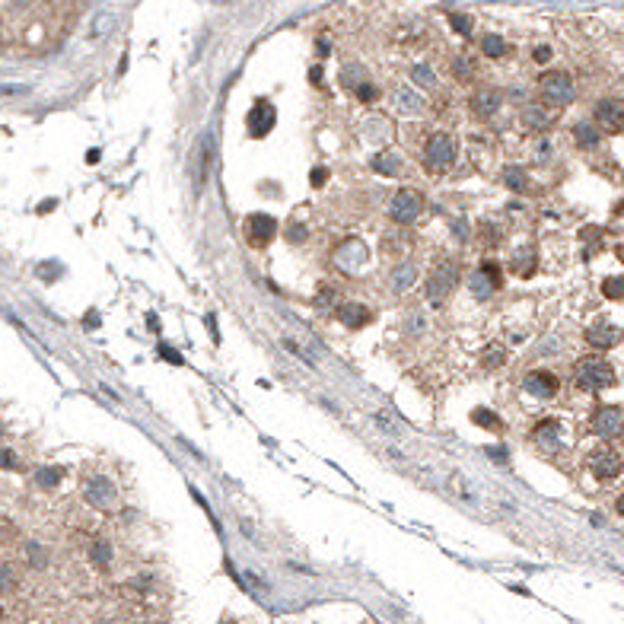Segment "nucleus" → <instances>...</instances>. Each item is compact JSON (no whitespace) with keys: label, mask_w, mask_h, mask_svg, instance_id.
Segmentation results:
<instances>
[{"label":"nucleus","mask_w":624,"mask_h":624,"mask_svg":"<svg viewBox=\"0 0 624 624\" xmlns=\"http://www.w3.org/2000/svg\"><path fill=\"white\" fill-rule=\"evenodd\" d=\"M602 293L609 299H621L624 297V278H605L602 280Z\"/></svg>","instance_id":"nucleus-25"},{"label":"nucleus","mask_w":624,"mask_h":624,"mask_svg":"<svg viewBox=\"0 0 624 624\" xmlns=\"http://www.w3.org/2000/svg\"><path fill=\"white\" fill-rule=\"evenodd\" d=\"M35 481H39V484L42 487H55L57 481H61V468H39V472H35Z\"/></svg>","instance_id":"nucleus-26"},{"label":"nucleus","mask_w":624,"mask_h":624,"mask_svg":"<svg viewBox=\"0 0 624 624\" xmlns=\"http://www.w3.org/2000/svg\"><path fill=\"white\" fill-rule=\"evenodd\" d=\"M0 433H4V423H0Z\"/></svg>","instance_id":"nucleus-46"},{"label":"nucleus","mask_w":624,"mask_h":624,"mask_svg":"<svg viewBox=\"0 0 624 624\" xmlns=\"http://www.w3.org/2000/svg\"><path fill=\"white\" fill-rule=\"evenodd\" d=\"M503 179H506V185L513 188V191H529V175H526V169H522V166H510Z\"/></svg>","instance_id":"nucleus-20"},{"label":"nucleus","mask_w":624,"mask_h":624,"mask_svg":"<svg viewBox=\"0 0 624 624\" xmlns=\"http://www.w3.org/2000/svg\"><path fill=\"white\" fill-rule=\"evenodd\" d=\"M86 325H90V328H96V325H99V319H96V312H90V316H86Z\"/></svg>","instance_id":"nucleus-45"},{"label":"nucleus","mask_w":624,"mask_h":624,"mask_svg":"<svg viewBox=\"0 0 624 624\" xmlns=\"http://www.w3.org/2000/svg\"><path fill=\"white\" fill-rule=\"evenodd\" d=\"M618 338H621V332H618L615 325H609V322H596V325L586 332V344L599 347V351H609V347H615Z\"/></svg>","instance_id":"nucleus-14"},{"label":"nucleus","mask_w":624,"mask_h":624,"mask_svg":"<svg viewBox=\"0 0 624 624\" xmlns=\"http://www.w3.org/2000/svg\"><path fill=\"white\" fill-rule=\"evenodd\" d=\"M526 392H529V395H535V398H555L557 395V376L538 369V373H532L526 379Z\"/></svg>","instance_id":"nucleus-13"},{"label":"nucleus","mask_w":624,"mask_h":624,"mask_svg":"<svg viewBox=\"0 0 624 624\" xmlns=\"http://www.w3.org/2000/svg\"><path fill=\"white\" fill-rule=\"evenodd\" d=\"M513 264H516V268H520V274H522V278H529V274H532V271H535L532 252H529V249H522L520 255H516V262H513Z\"/></svg>","instance_id":"nucleus-29"},{"label":"nucleus","mask_w":624,"mask_h":624,"mask_svg":"<svg viewBox=\"0 0 624 624\" xmlns=\"http://www.w3.org/2000/svg\"><path fill=\"white\" fill-rule=\"evenodd\" d=\"M484 55H487V57H503V55H506L503 39H497V35H487V39H484Z\"/></svg>","instance_id":"nucleus-28"},{"label":"nucleus","mask_w":624,"mask_h":624,"mask_svg":"<svg viewBox=\"0 0 624 624\" xmlns=\"http://www.w3.org/2000/svg\"><path fill=\"white\" fill-rule=\"evenodd\" d=\"M338 319L344 322L347 328H360V325H367V322H369V309H367V306H360V303H341L338 306Z\"/></svg>","instance_id":"nucleus-16"},{"label":"nucleus","mask_w":624,"mask_h":624,"mask_svg":"<svg viewBox=\"0 0 624 624\" xmlns=\"http://www.w3.org/2000/svg\"><path fill=\"white\" fill-rule=\"evenodd\" d=\"M500 102H503L500 90H491V86H484V90H478V93L472 96V111L478 115V118H487V115H494V111L500 109Z\"/></svg>","instance_id":"nucleus-15"},{"label":"nucleus","mask_w":624,"mask_h":624,"mask_svg":"<svg viewBox=\"0 0 624 624\" xmlns=\"http://www.w3.org/2000/svg\"><path fill=\"white\" fill-rule=\"evenodd\" d=\"M312 83H322V67H312Z\"/></svg>","instance_id":"nucleus-44"},{"label":"nucleus","mask_w":624,"mask_h":624,"mask_svg":"<svg viewBox=\"0 0 624 624\" xmlns=\"http://www.w3.org/2000/svg\"><path fill=\"white\" fill-rule=\"evenodd\" d=\"M16 586V580H13V570L7 567V564H0V596L4 592H10Z\"/></svg>","instance_id":"nucleus-30"},{"label":"nucleus","mask_w":624,"mask_h":624,"mask_svg":"<svg viewBox=\"0 0 624 624\" xmlns=\"http://www.w3.org/2000/svg\"><path fill=\"white\" fill-rule=\"evenodd\" d=\"M414 278H417V274H414V268H411V264H398V268L392 271V280H395L398 290H408V287L414 284Z\"/></svg>","instance_id":"nucleus-22"},{"label":"nucleus","mask_w":624,"mask_h":624,"mask_svg":"<svg viewBox=\"0 0 624 624\" xmlns=\"http://www.w3.org/2000/svg\"><path fill=\"white\" fill-rule=\"evenodd\" d=\"M274 121H278L274 105H271L268 99H258V102L252 105V111H249V134H252V137H264V134H271Z\"/></svg>","instance_id":"nucleus-9"},{"label":"nucleus","mask_w":624,"mask_h":624,"mask_svg":"<svg viewBox=\"0 0 624 624\" xmlns=\"http://www.w3.org/2000/svg\"><path fill=\"white\" fill-rule=\"evenodd\" d=\"M427 163L437 169H446L456 163V140L449 137V134H433L430 140H427Z\"/></svg>","instance_id":"nucleus-7"},{"label":"nucleus","mask_w":624,"mask_h":624,"mask_svg":"<svg viewBox=\"0 0 624 624\" xmlns=\"http://www.w3.org/2000/svg\"><path fill=\"white\" fill-rule=\"evenodd\" d=\"M29 555H32V564H45V555L39 551V545H29Z\"/></svg>","instance_id":"nucleus-42"},{"label":"nucleus","mask_w":624,"mask_h":624,"mask_svg":"<svg viewBox=\"0 0 624 624\" xmlns=\"http://www.w3.org/2000/svg\"><path fill=\"white\" fill-rule=\"evenodd\" d=\"M590 427H592V433H596V437L611 440V437H618V433H621L624 414L615 408V405H602V408H596V414H592Z\"/></svg>","instance_id":"nucleus-5"},{"label":"nucleus","mask_w":624,"mask_h":624,"mask_svg":"<svg viewBox=\"0 0 624 624\" xmlns=\"http://www.w3.org/2000/svg\"><path fill=\"white\" fill-rule=\"evenodd\" d=\"M522 121H526L529 128H548L555 118L548 115V109H538V105H526V111H522Z\"/></svg>","instance_id":"nucleus-17"},{"label":"nucleus","mask_w":624,"mask_h":624,"mask_svg":"<svg viewBox=\"0 0 624 624\" xmlns=\"http://www.w3.org/2000/svg\"><path fill=\"white\" fill-rule=\"evenodd\" d=\"M596 125L609 134L621 131L624 128V102L621 99H602V102L596 105Z\"/></svg>","instance_id":"nucleus-8"},{"label":"nucleus","mask_w":624,"mask_h":624,"mask_svg":"<svg viewBox=\"0 0 624 624\" xmlns=\"http://www.w3.org/2000/svg\"><path fill=\"white\" fill-rule=\"evenodd\" d=\"M90 557L96 567H109L111 561V548H109V541H93L90 545Z\"/></svg>","instance_id":"nucleus-21"},{"label":"nucleus","mask_w":624,"mask_h":624,"mask_svg":"<svg viewBox=\"0 0 624 624\" xmlns=\"http://www.w3.org/2000/svg\"><path fill=\"white\" fill-rule=\"evenodd\" d=\"M398 102H402L405 109H414V111H421V99H417V96H408V93H405V90L398 93Z\"/></svg>","instance_id":"nucleus-36"},{"label":"nucleus","mask_w":624,"mask_h":624,"mask_svg":"<svg viewBox=\"0 0 624 624\" xmlns=\"http://www.w3.org/2000/svg\"><path fill=\"white\" fill-rule=\"evenodd\" d=\"M325 182H328V169H322V166H319V169H316V172H312V185H316V188H322V185H325Z\"/></svg>","instance_id":"nucleus-39"},{"label":"nucleus","mask_w":624,"mask_h":624,"mask_svg":"<svg viewBox=\"0 0 624 624\" xmlns=\"http://www.w3.org/2000/svg\"><path fill=\"white\" fill-rule=\"evenodd\" d=\"M160 357H163V360H169V363H182V354H175L172 347H166V344L160 347Z\"/></svg>","instance_id":"nucleus-37"},{"label":"nucleus","mask_w":624,"mask_h":624,"mask_svg":"<svg viewBox=\"0 0 624 624\" xmlns=\"http://www.w3.org/2000/svg\"><path fill=\"white\" fill-rule=\"evenodd\" d=\"M373 166H376V172H382V175H398V160H395V156H376Z\"/></svg>","instance_id":"nucleus-27"},{"label":"nucleus","mask_w":624,"mask_h":624,"mask_svg":"<svg viewBox=\"0 0 624 624\" xmlns=\"http://www.w3.org/2000/svg\"><path fill=\"white\" fill-rule=\"evenodd\" d=\"M421 194L414 191V188H402V191L392 198V217H395L398 223H414L417 217H421Z\"/></svg>","instance_id":"nucleus-6"},{"label":"nucleus","mask_w":624,"mask_h":624,"mask_svg":"<svg viewBox=\"0 0 624 624\" xmlns=\"http://www.w3.org/2000/svg\"><path fill=\"white\" fill-rule=\"evenodd\" d=\"M290 236H293V239H303V236H306L303 226H290Z\"/></svg>","instance_id":"nucleus-43"},{"label":"nucleus","mask_w":624,"mask_h":624,"mask_svg":"<svg viewBox=\"0 0 624 624\" xmlns=\"http://www.w3.org/2000/svg\"><path fill=\"white\" fill-rule=\"evenodd\" d=\"M472 290H475V297L484 299V297H491V290H497V287H494V280L487 278L484 271H481V274H475V278H472Z\"/></svg>","instance_id":"nucleus-24"},{"label":"nucleus","mask_w":624,"mask_h":624,"mask_svg":"<svg viewBox=\"0 0 624 624\" xmlns=\"http://www.w3.org/2000/svg\"><path fill=\"white\" fill-rule=\"evenodd\" d=\"M532 440H535V443H538L545 452H555L557 446H561V423H557L555 417H545L541 423H535Z\"/></svg>","instance_id":"nucleus-12"},{"label":"nucleus","mask_w":624,"mask_h":624,"mask_svg":"<svg viewBox=\"0 0 624 624\" xmlns=\"http://www.w3.org/2000/svg\"><path fill=\"white\" fill-rule=\"evenodd\" d=\"M0 465L4 468H16V456L10 449H0Z\"/></svg>","instance_id":"nucleus-38"},{"label":"nucleus","mask_w":624,"mask_h":624,"mask_svg":"<svg viewBox=\"0 0 624 624\" xmlns=\"http://www.w3.org/2000/svg\"><path fill=\"white\" fill-rule=\"evenodd\" d=\"M449 22H452V29H456V32H462V35L472 32V20H468L465 13H449Z\"/></svg>","instance_id":"nucleus-31"},{"label":"nucleus","mask_w":624,"mask_h":624,"mask_svg":"<svg viewBox=\"0 0 624 624\" xmlns=\"http://www.w3.org/2000/svg\"><path fill=\"white\" fill-rule=\"evenodd\" d=\"M487 456H491L494 462H506V449H503V446H487Z\"/></svg>","instance_id":"nucleus-40"},{"label":"nucleus","mask_w":624,"mask_h":624,"mask_svg":"<svg viewBox=\"0 0 624 624\" xmlns=\"http://www.w3.org/2000/svg\"><path fill=\"white\" fill-rule=\"evenodd\" d=\"M538 93L548 105H567L574 99V80L564 70H548L538 76Z\"/></svg>","instance_id":"nucleus-2"},{"label":"nucleus","mask_w":624,"mask_h":624,"mask_svg":"<svg viewBox=\"0 0 624 624\" xmlns=\"http://www.w3.org/2000/svg\"><path fill=\"white\" fill-rule=\"evenodd\" d=\"M590 468L599 481H611L624 472V456L618 449H611V446H599L590 456Z\"/></svg>","instance_id":"nucleus-3"},{"label":"nucleus","mask_w":624,"mask_h":624,"mask_svg":"<svg viewBox=\"0 0 624 624\" xmlns=\"http://www.w3.org/2000/svg\"><path fill=\"white\" fill-rule=\"evenodd\" d=\"M274 236H278V223H274V217H268V214H252L249 217L252 245H268Z\"/></svg>","instance_id":"nucleus-11"},{"label":"nucleus","mask_w":624,"mask_h":624,"mask_svg":"<svg viewBox=\"0 0 624 624\" xmlns=\"http://www.w3.org/2000/svg\"><path fill=\"white\" fill-rule=\"evenodd\" d=\"M481 239H484V245H497V239H500L497 226H491V223H481Z\"/></svg>","instance_id":"nucleus-34"},{"label":"nucleus","mask_w":624,"mask_h":624,"mask_svg":"<svg viewBox=\"0 0 624 624\" xmlns=\"http://www.w3.org/2000/svg\"><path fill=\"white\" fill-rule=\"evenodd\" d=\"M472 421L478 423V427H487V430H503V421H500L494 411H487V408H475Z\"/></svg>","instance_id":"nucleus-18"},{"label":"nucleus","mask_w":624,"mask_h":624,"mask_svg":"<svg viewBox=\"0 0 624 624\" xmlns=\"http://www.w3.org/2000/svg\"><path fill=\"white\" fill-rule=\"evenodd\" d=\"M574 379H576V388H583V392H599V388H609L615 382V369L602 357H586V360L576 363Z\"/></svg>","instance_id":"nucleus-1"},{"label":"nucleus","mask_w":624,"mask_h":624,"mask_svg":"<svg viewBox=\"0 0 624 624\" xmlns=\"http://www.w3.org/2000/svg\"><path fill=\"white\" fill-rule=\"evenodd\" d=\"M83 494H86V503L96 506V510H111L115 506V487L105 478H90Z\"/></svg>","instance_id":"nucleus-10"},{"label":"nucleus","mask_w":624,"mask_h":624,"mask_svg":"<svg viewBox=\"0 0 624 624\" xmlns=\"http://www.w3.org/2000/svg\"><path fill=\"white\" fill-rule=\"evenodd\" d=\"M351 90H354V93H357V99H363V102H373V99L379 96L373 83H354V86H351Z\"/></svg>","instance_id":"nucleus-32"},{"label":"nucleus","mask_w":624,"mask_h":624,"mask_svg":"<svg viewBox=\"0 0 624 624\" xmlns=\"http://www.w3.org/2000/svg\"><path fill=\"white\" fill-rule=\"evenodd\" d=\"M456 280H459V268H456V262H443V264H437V268H433V274H430V284H427V297H430V303H443V299L452 293Z\"/></svg>","instance_id":"nucleus-4"},{"label":"nucleus","mask_w":624,"mask_h":624,"mask_svg":"<svg viewBox=\"0 0 624 624\" xmlns=\"http://www.w3.org/2000/svg\"><path fill=\"white\" fill-rule=\"evenodd\" d=\"M532 57H535L538 64H545V61L551 57V48H545V45H541V48H535V55H532Z\"/></svg>","instance_id":"nucleus-41"},{"label":"nucleus","mask_w":624,"mask_h":624,"mask_svg":"<svg viewBox=\"0 0 624 624\" xmlns=\"http://www.w3.org/2000/svg\"><path fill=\"white\" fill-rule=\"evenodd\" d=\"M411 80H414L417 86H423V90H437V74H433L427 64H417V67L411 70Z\"/></svg>","instance_id":"nucleus-19"},{"label":"nucleus","mask_w":624,"mask_h":624,"mask_svg":"<svg viewBox=\"0 0 624 624\" xmlns=\"http://www.w3.org/2000/svg\"><path fill=\"white\" fill-rule=\"evenodd\" d=\"M452 70H456L459 80H468V76H472V61H468V57H456Z\"/></svg>","instance_id":"nucleus-33"},{"label":"nucleus","mask_w":624,"mask_h":624,"mask_svg":"<svg viewBox=\"0 0 624 624\" xmlns=\"http://www.w3.org/2000/svg\"><path fill=\"white\" fill-rule=\"evenodd\" d=\"M481 271H484L487 278L494 280V287H500V264L497 262H484V264H481Z\"/></svg>","instance_id":"nucleus-35"},{"label":"nucleus","mask_w":624,"mask_h":624,"mask_svg":"<svg viewBox=\"0 0 624 624\" xmlns=\"http://www.w3.org/2000/svg\"><path fill=\"white\" fill-rule=\"evenodd\" d=\"M574 137H576V144H580V147H596L599 144V131L592 125H576Z\"/></svg>","instance_id":"nucleus-23"}]
</instances>
